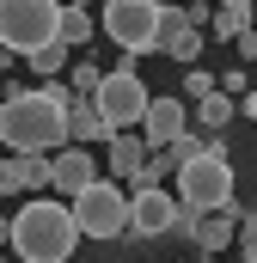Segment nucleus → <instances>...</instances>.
Instances as JSON below:
<instances>
[{
  "instance_id": "nucleus-7",
  "label": "nucleus",
  "mask_w": 257,
  "mask_h": 263,
  "mask_svg": "<svg viewBox=\"0 0 257 263\" xmlns=\"http://www.w3.org/2000/svg\"><path fill=\"white\" fill-rule=\"evenodd\" d=\"M92 104H98V117H104V129H111V135L141 129V117H147V86H141V73L123 62V67H111V73L98 80Z\"/></svg>"
},
{
  "instance_id": "nucleus-6",
  "label": "nucleus",
  "mask_w": 257,
  "mask_h": 263,
  "mask_svg": "<svg viewBox=\"0 0 257 263\" xmlns=\"http://www.w3.org/2000/svg\"><path fill=\"white\" fill-rule=\"evenodd\" d=\"M67 208H74L80 239H123L128 233V196L117 184H98V178H92L80 196H67Z\"/></svg>"
},
{
  "instance_id": "nucleus-12",
  "label": "nucleus",
  "mask_w": 257,
  "mask_h": 263,
  "mask_svg": "<svg viewBox=\"0 0 257 263\" xmlns=\"http://www.w3.org/2000/svg\"><path fill=\"white\" fill-rule=\"evenodd\" d=\"M37 196L49 190V153H6L0 159V196Z\"/></svg>"
},
{
  "instance_id": "nucleus-3",
  "label": "nucleus",
  "mask_w": 257,
  "mask_h": 263,
  "mask_svg": "<svg viewBox=\"0 0 257 263\" xmlns=\"http://www.w3.org/2000/svg\"><path fill=\"white\" fill-rule=\"evenodd\" d=\"M62 0H0V49L31 55L37 43H56Z\"/></svg>"
},
{
  "instance_id": "nucleus-27",
  "label": "nucleus",
  "mask_w": 257,
  "mask_h": 263,
  "mask_svg": "<svg viewBox=\"0 0 257 263\" xmlns=\"http://www.w3.org/2000/svg\"><path fill=\"white\" fill-rule=\"evenodd\" d=\"M239 6H257V0H239Z\"/></svg>"
},
{
  "instance_id": "nucleus-5",
  "label": "nucleus",
  "mask_w": 257,
  "mask_h": 263,
  "mask_svg": "<svg viewBox=\"0 0 257 263\" xmlns=\"http://www.w3.org/2000/svg\"><path fill=\"white\" fill-rule=\"evenodd\" d=\"M159 0H104V12H98V31L111 37V43H123L128 55H147V49H159Z\"/></svg>"
},
{
  "instance_id": "nucleus-11",
  "label": "nucleus",
  "mask_w": 257,
  "mask_h": 263,
  "mask_svg": "<svg viewBox=\"0 0 257 263\" xmlns=\"http://www.w3.org/2000/svg\"><path fill=\"white\" fill-rule=\"evenodd\" d=\"M159 55H172V62H184V67H196V55H202V25L184 18V6H166L159 12Z\"/></svg>"
},
{
  "instance_id": "nucleus-20",
  "label": "nucleus",
  "mask_w": 257,
  "mask_h": 263,
  "mask_svg": "<svg viewBox=\"0 0 257 263\" xmlns=\"http://www.w3.org/2000/svg\"><path fill=\"white\" fill-rule=\"evenodd\" d=\"M202 147H208V141H196V135H178V141H172L166 153H172V165H190V159L202 153Z\"/></svg>"
},
{
  "instance_id": "nucleus-26",
  "label": "nucleus",
  "mask_w": 257,
  "mask_h": 263,
  "mask_svg": "<svg viewBox=\"0 0 257 263\" xmlns=\"http://www.w3.org/2000/svg\"><path fill=\"white\" fill-rule=\"evenodd\" d=\"M245 263H257V251H245Z\"/></svg>"
},
{
  "instance_id": "nucleus-4",
  "label": "nucleus",
  "mask_w": 257,
  "mask_h": 263,
  "mask_svg": "<svg viewBox=\"0 0 257 263\" xmlns=\"http://www.w3.org/2000/svg\"><path fill=\"white\" fill-rule=\"evenodd\" d=\"M178 202L184 208H227L233 202V165H227V153L208 141L202 153H196L190 165H178Z\"/></svg>"
},
{
  "instance_id": "nucleus-19",
  "label": "nucleus",
  "mask_w": 257,
  "mask_h": 263,
  "mask_svg": "<svg viewBox=\"0 0 257 263\" xmlns=\"http://www.w3.org/2000/svg\"><path fill=\"white\" fill-rule=\"evenodd\" d=\"M67 80H74V98H92V92H98V80H104V67L86 62V55H74V62H67Z\"/></svg>"
},
{
  "instance_id": "nucleus-24",
  "label": "nucleus",
  "mask_w": 257,
  "mask_h": 263,
  "mask_svg": "<svg viewBox=\"0 0 257 263\" xmlns=\"http://www.w3.org/2000/svg\"><path fill=\"white\" fill-rule=\"evenodd\" d=\"M6 239H12V214H0V245H6Z\"/></svg>"
},
{
  "instance_id": "nucleus-28",
  "label": "nucleus",
  "mask_w": 257,
  "mask_h": 263,
  "mask_svg": "<svg viewBox=\"0 0 257 263\" xmlns=\"http://www.w3.org/2000/svg\"><path fill=\"white\" fill-rule=\"evenodd\" d=\"M0 73H6V62H0Z\"/></svg>"
},
{
  "instance_id": "nucleus-2",
  "label": "nucleus",
  "mask_w": 257,
  "mask_h": 263,
  "mask_svg": "<svg viewBox=\"0 0 257 263\" xmlns=\"http://www.w3.org/2000/svg\"><path fill=\"white\" fill-rule=\"evenodd\" d=\"M6 245H12L25 263H67V257H74V245H80L74 208H67V202L31 196L19 214H12V239H6Z\"/></svg>"
},
{
  "instance_id": "nucleus-10",
  "label": "nucleus",
  "mask_w": 257,
  "mask_h": 263,
  "mask_svg": "<svg viewBox=\"0 0 257 263\" xmlns=\"http://www.w3.org/2000/svg\"><path fill=\"white\" fill-rule=\"evenodd\" d=\"M92 178H98V159H92L86 147H74V141H67V147H56V153H49V190L80 196Z\"/></svg>"
},
{
  "instance_id": "nucleus-18",
  "label": "nucleus",
  "mask_w": 257,
  "mask_h": 263,
  "mask_svg": "<svg viewBox=\"0 0 257 263\" xmlns=\"http://www.w3.org/2000/svg\"><path fill=\"white\" fill-rule=\"evenodd\" d=\"M25 62L37 67V73H67V62H74V49H67L62 37H56V43H37V49H31Z\"/></svg>"
},
{
  "instance_id": "nucleus-16",
  "label": "nucleus",
  "mask_w": 257,
  "mask_h": 263,
  "mask_svg": "<svg viewBox=\"0 0 257 263\" xmlns=\"http://www.w3.org/2000/svg\"><path fill=\"white\" fill-rule=\"evenodd\" d=\"M98 31V18H86V6L74 0V6H62V25H56V37H62L67 49H86V37Z\"/></svg>"
},
{
  "instance_id": "nucleus-17",
  "label": "nucleus",
  "mask_w": 257,
  "mask_h": 263,
  "mask_svg": "<svg viewBox=\"0 0 257 263\" xmlns=\"http://www.w3.org/2000/svg\"><path fill=\"white\" fill-rule=\"evenodd\" d=\"M251 25H257V12H251V6H239V0H221V12L208 18L214 37H239V31H251Z\"/></svg>"
},
{
  "instance_id": "nucleus-8",
  "label": "nucleus",
  "mask_w": 257,
  "mask_h": 263,
  "mask_svg": "<svg viewBox=\"0 0 257 263\" xmlns=\"http://www.w3.org/2000/svg\"><path fill=\"white\" fill-rule=\"evenodd\" d=\"M172 227H178V196H166L159 184H147V190L128 196V239H159Z\"/></svg>"
},
{
  "instance_id": "nucleus-13",
  "label": "nucleus",
  "mask_w": 257,
  "mask_h": 263,
  "mask_svg": "<svg viewBox=\"0 0 257 263\" xmlns=\"http://www.w3.org/2000/svg\"><path fill=\"white\" fill-rule=\"evenodd\" d=\"M67 141H74V147L111 141V129H104V117H98V104H92V98H67Z\"/></svg>"
},
{
  "instance_id": "nucleus-29",
  "label": "nucleus",
  "mask_w": 257,
  "mask_h": 263,
  "mask_svg": "<svg viewBox=\"0 0 257 263\" xmlns=\"http://www.w3.org/2000/svg\"><path fill=\"white\" fill-rule=\"evenodd\" d=\"M80 6H86V0H80Z\"/></svg>"
},
{
  "instance_id": "nucleus-25",
  "label": "nucleus",
  "mask_w": 257,
  "mask_h": 263,
  "mask_svg": "<svg viewBox=\"0 0 257 263\" xmlns=\"http://www.w3.org/2000/svg\"><path fill=\"white\" fill-rule=\"evenodd\" d=\"M245 117H251V123H257V86H251V98H245Z\"/></svg>"
},
{
  "instance_id": "nucleus-1",
  "label": "nucleus",
  "mask_w": 257,
  "mask_h": 263,
  "mask_svg": "<svg viewBox=\"0 0 257 263\" xmlns=\"http://www.w3.org/2000/svg\"><path fill=\"white\" fill-rule=\"evenodd\" d=\"M67 98L62 86H19L0 98V141L12 153H56L67 147Z\"/></svg>"
},
{
  "instance_id": "nucleus-22",
  "label": "nucleus",
  "mask_w": 257,
  "mask_h": 263,
  "mask_svg": "<svg viewBox=\"0 0 257 263\" xmlns=\"http://www.w3.org/2000/svg\"><path fill=\"white\" fill-rule=\"evenodd\" d=\"M233 239H239V251H257V214L239 208V233H233Z\"/></svg>"
},
{
  "instance_id": "nucleus-9",
  "label": "nucleus",
  "mask_w": 257,
  "mask_h": 263,
  "mask_svg": "<svg viewBox=\"0 0 257 263\" xmlns=\"http://www.w3.org/2000/svg\"><path fill=\"white\" fill-rule=\"evenodd\" d=\"M184 129H190V104L184 98H147V117H141V141L147 147H172Z\"/></svg>"
},
{
  "instance_id": "nucleus-14",
  "label": "nucleus",
  "mask_w": 257,
  "mask_h": 263,
  "mask_svg": "<svg viewBox=\"0 0 257 263\" xmlns=\"http://www.w3.org/2000/svg\"><path fill=\"white\" fill-rule=\"evenodd\" d=\"M141 159H147V141H141V135H111V159H104V165H111V172H117V178H135V172H141Z\"/></svg>"
},
{
  "instance_id": "nucleus-15",
  "label": "nucleus",
  "mask_w": 257,
  "mask_h": 263,
  "mask_svg": "<svg viewBox=\"0 0 257 263\" xmlns=\"http://www.w3.org/2000/svg\"><path fill=\"white\" fill-rule=\"evenodd\" d=\"M190 117H196L208 135H221L227 123H233V92H221V86H214L208 98H196V104H190Z\"/></svg>"
},
{
  "instance_id": "nucleus-21",
  "label": "nucleus",
  "mask_w": 257,
  "mask_h": 263,
  "mask_svg": "<svg viewBox=\"0 0 257 263\" xmlns=\"http://www.w3.org/2000/svg\"><path fill=\"white\" fill-rule=\"evenodd\" d=\"M184 92H190V104L208 98V92H214V73H208V67H190V73H184Z\"/></svg>"
},
{
  "instance_id": "nucleus-23",
  "label": "nucleus",
  "mask_w": 257,
  "mask_h": 263,
  "mask_svg": "<svg viewBox=\"0 0 257 263\" xmlns=\"http://www.w3.org/2000/svg\"><path fill=\"white\" fill-rule=\"evenodd\" d=\"M233 43H239V55H245V62H257V25H251V31H239Z\"/></svg>"
}]
</instances>
